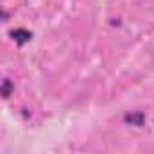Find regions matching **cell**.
Here are the masks:
<instances>
[{
	"label": "cell",
	"mask_w": 154,
	"mask_h": 154,
	"mask_svg": "<svg viewBox=\"0 0 154 154\" xmlns=\"http://www.w3.org/2000/svg\"><path fill=\"white\" fill-rule=\"evenodd\" d=\"M123 122L129 123V125H134V127H141V125L145 123V114H143L141 111H138V112H129V114L123 116Z\"/></svg>",
	"instance_id": "cell-2"
},
{
	"label": "cell",
	"mask_w": 154,
	"mask_h": 154,
	"mask_svg": "<svg viewBox=\"0 0 154 154\" xmlns=\"http://www.w3.org/2000/svg\"><path fill=\"white\" fill-rule=\"evenodd\" d=\"M9 35H11V38H13V40H15L18 45H24V44H26V42H29V40H31V36H33V35H31L27 29H24V27L13 29Z\"/></svg>",
	"instance_id": "cell-1"
},
{
	"label": "cell",
	"mask_w": 154,
	"mask_h": 154,
	"mask_svg": "<svg viewBox=\"0 0 154 154\" xmlns=\"http://www.w3.org/2000/svg\"><path fill=\"white\" fill-rule=\"evenodd\" d=\"M0 91H2V96L8 100V98L13 94V91H15V85H13V82H11L9 78H6V80L2 82V89H0Z\"/></svg>",
	"instance_id": "cell-3"
}]
</instances>
